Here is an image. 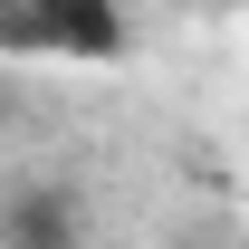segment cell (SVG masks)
<instances>
[{
	"label": "cell",
	"mask_w": 249,
	"mask_h": 249,
	"mask_svg": "<svg viewBox=\"0 0 249 249\" xmlns=\"http://www.w3.org/2000/svg\"><path fill=\"white\" fill-rule=\"evenodd\" d=\"M0 38H10V58H77V67H115L134 48L115 0H10Z\"/></svg>",
	"instance_id": "obj_1"
},
{
	"label": "cell",
	"mask_w": 249,
	"mask_h": 249,
	"mask_svg": "<svg viewBox=\"0 0 249 249\" xmlns=\"http://www.w3.org/2000/svg\"><path fill=\"white\" fill-rule=\"evenodd\" d=\"M77 192L67 182H29V192H10V211H0V240L10 249H77Z\"/></svg>",
	"instance_id": "obj_2"
}]
</instances>
